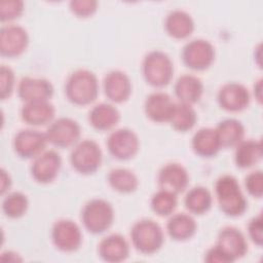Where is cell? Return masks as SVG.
I'll return each mask as SVG.
<instances>
[{
    "instance_id": "obj_36",
    "label": "cell",
    "mask_w": 263,
    "mask_h": 263,
    "mask_svg": "<svg viewBox=\"0 0 263 263\" xmlns=\"http://www.w3.org/2000/svg\"><path fill=\"white\" fill-rule=\"evenodd\" d=\"M247 191L255 196L261 197L263 194V175L261 171H254L250 173L245 180Z\"/></svg>"
},
{
    "instance_id": "obj_38",
    "label": "cell",
    "mask_w": 263,
    "mask_h": 263,
    "mask_svg": "<svg viewBox=\"0 0 263 263\" xmlns=\"http://www.w3.org/2000/svg\"><path fill=\"white\" fill-rule=\"evenodd\" d=\"M248 232L250 238L255 242L257 246L262 245L263 234H262V216L258 215L252 218L248 225Z\"/></svg>"
},
{
    "instance_id": "obj_10",
    "label": "cell",
    "mask_w": 263,
    "mask_h": 263,
    "mask_svg": "<svg viewBox=\"0 0 263 263\" xmlns=\"http://www.w3.org/2000/svg\"><path fill=\"white\" fill-rule=\"evenodd\" d=\"M107 147L115 158L127 160L137 154L140 142L138 136L132 129L118 128L109 135Z\"/></svg>"
},
{
    "instance_id": "obj_22",
    "label": "cell",
    "mask_w": 263,
    "mask_h": 263,
    "mask_svg": "<svg viewBox=\"0 0 263 263\" xmlns=\"http://www.w3.org/2000/svg\"><path fill=\"white\" fill-rule=\"evenodd\" d=\"M164 27L170 36L176 39H185L193 32L194 21L188 12L175 9L166 15Z\"/></svg>"
},
{
    "instance_id": "obj_15",
    "label": "cell",
    "mask_w": 263,
    "mask_h": 263,
    "mask_svg": "<svg viewBox=\"0 0 263 263\" xmlns=\"http://www.w3.org/2000/svg\"><path fill=\"white\" fill-rule=\"evenodd\" d=\"M17 95L25 102L49 101L53 95L51 82L45 78L25 76L17 85Z\"/></svg>"
},
{
    "instance_id": "obj_1",
    "label": "cell",
    "mask_w": 263,
    "mask_h": 263,
    "mask_svg": "<svg viewBox=\"0 0 263 263\" xmlns=\"http://www.w3.org/2000/svg\"><path fill=\"white\" fill-rule=\"evenodd\" d=\"M65 92L68 100L79 106L92 103L99 93V81L96 74L86 69H78L70 74L66 81Z\"/></svg>"
},
{
    "instance_id": "obj_41",
    "label": "cell",
    "mask_w": 263,
    "mask_h": 263,
    "mask_svg": "<svg viewBox=\"0 0 263 263\" xmlns=\"http://www.w3.org/2000/svg\"><path fill=\"white\" fill-rule=\"evenodd\" d=\"M261 88H262V79H259L254 85V92L259 102H261Z\"/></svg>"
},
{
    "instance_id": "obj_4",
    "label": "cell",
    "mask_w": 263,
    "mask_h": 263,
    "mask_svg": "<svg viewBox=\"0 0 263 263\" xmlns=\"http://www.w3.org/2000/svg\"><path fill=\"white\" fill-rule=\"evenodd\" d=\"M145 80L152 86L163 87L167 85L174 74V65L171 58L161 50L149 51L142 65Z\"/></svg>"
},
{
    "instance_id": "obj_5",
    "label": "cell",
    "mask_w": 263,
    "mask_h": 263,
    "mask_svg": "<svg viewBox=\"0 0 263 263\" xmlns=\"http://www.w3.org/2000/svg\"><path fill=\"white\" fill-rule=\"evenodd\" d=\"M81 219L84 227L93 234H99L113 223L114 210L111 203L102 198H93L87 201L81 212Z\"/></svg>"
},
{
    "instance_id": "obj_21",
    "label": "cell",
    "mask_w": 263,
    "mask_h": 263,
    "mask_svg": "<svg viewBox=\"0 0 263 263\" xmlns=\"http://www.w3.org/2000/svg\"><path fill=\"white\" fill-rule=\"evenodd\" d=\"M54 113V107L49 101H33L24 104L21 117L28 124L44 125L52 121Z\"/></svg>"
},
{
    "instance_id": "obj_28",
    "label": "cell",
    "mask_w": 263,
    "mask_h": 263,
    "mask_svg": "<svg viewBox=\"0 0 263 263\" xmlns=\"http://www.w3.org/2000/svg\"><path fill=\"white\" fill-rule=\"evenodd\" d=\"M221 147H233L242 141L245 135L243 124L235 118H227L219 122L215 128Z\"/></svg>"
},
{
    "instance_id": "obj_31",
    "label": "cell",
    "mask_w": 263,
    "mask_h": 263,
    "mask_svg": "<svg viewBox=\"0 0 263 263\" xmlns=\"http://www.w3.org/2000/svg\"><path fill=\"white\" fill-rule=\"evenodd\" d=\"M108 182L114 190L121 193L134 192L139 185V181L135 173L124 167L111 170L108 175Z\"/></svg>"
},
{
    "instance_id": "obj_23",
    "label": "cell",
    "mask_w": 263,
    "mask_h": 263,
    "mask_svg": "<svg viewBox=\"0 0 263 263\" xmlns=\"http://www.w3.org/2000/svg\"><path fill=\"white\" fill-rule=\"evenodd\" d=\"M203 92L202 81L192 74L181 75L175 83V93L182 103L193 104L199 101Z\"/></svg>"
},
{
    "instance_id": "obj_40",
    "label": "cell",
    "mask_w": 263,
    "mask_h": 263,
    "mask_svg": "<svg viewBox=\"0 0 263 263\" xmlns=\"http://www.w3.org/2000/svg\"><path fill=\"white\" fill-rule=\"evenodd\" d=\"M11 185V179L8 173L2 168L1 170V194H3Z\"/></svg>"
},
{
    "instance_id": "obj_12",
    "label": "cell",
    "mask_w": 263,
    "mask_h": 263,
    "mask_svg": "<svg viewBox=\"0 0 263 263\" xmlns=\"http://www.w3.org/2000/svg\"><path fill=\"white\" fill-rule=\"evenodd\" d=\"M29 43V35L25 28L18 25H7L0 30V52L13 58L22 54Z\"/></svg>"
},
{
    "instance_id": "obj_30",
    "label": "cell",
    "mask_w": 263,
    "mask_h": 263,
    "mask_svg": "<svg viewBox=\"0 0 263 263\" xmlns=\"http://www.w3.org/2000/svg\"><path fill=\"white\" fill-rule=\"evenodd\" d=\"M197 120V115L194 108L190 104L176 103L170 122L172 126L180 132L191 129Z\"/></svg>"
},
{
    "instance_id": "obj_27",
    "label": "cell",
    "mask_w": 263,
    "mask_h": 263,
    "mask_svg": "<svg viewBox=\"0 0 263 263\" xmlns=\"http://www.w3.org/2000/svg\"><path fill=\"white\" fill-rule=\"evenodd\" d=\"M262 157V144L260 141L242 140L236 145L234 161L238 167L248 168L255 165Z\"/></svg>"
},
{
    "instance_id": "obj_39",
    "label": "cell",
    "mask_w": 263,
    "mask_h": 263,
    "mask_svg": "<svg viewBox=\"0 0 263 263\" xmlns=\"http://www.w3.org/2000/svg\"><path fill=\"white\" fill-rule=\"evenodd\" d=\"M204 261L208 263H231V258L218 246H214L208 250L204 256Z\"/></svg>"
},
{
    "instance_id": "obj_26",
    "label": "cell",
    "mask_w": 263,
    "mask_h": 263,
    "mask_svg": "<svg viewBox=\"0 0 263 263\" xmlns=\"http://www.w3.org/2000/svg\"><path fill=\"white\" fill-rule=\"evenodd\" d=\"M120 119L116 107L108 103H101L92 107L88 114L89 123L99 130H108L114 127Z\"/></svg>"
},
{
    "instance_id": "obj_7",
    "label": "cell",
    "mask_w": 263,
    "mask_h": 263,
    "mask_svg": "<svg viewBox=\"0 0 263 263\" xmlns=\"http://www.w3.org/2000/svg\"><path fill=\"white\" fill-rule=\"evenodd\" d=\"M184 64L193 70L209 68L215 59V48L205 39H193L187 42L182 50Z\"/></svg>"
},
{
    "instance_id": "obj_2",
    "label": "cell",
    "mask_w": 263,
    "mask_h": 263,
    "mask_svg": "<svg viewBox=\"0 0 263 263\" xmlns=\"http://www.w3.org/2000/svg\"><path fill=\"white\" fill-rule=\"evenodd\" d=\"M215 192L219 206L224 214L230 217L243 214L248 202L235 177L231 175L219 177L215 184Z\"/></svg>"
},
{
    "instance_id": "obj_13",
    "label": "cell",
    "mask_w": 263,
    "mask_h": 263,
    "mask_svg": "<svg viewBox=\"0 0 263 263\" xmlns=\"http://www.w3.org/2000/svg\"><path fill=\"white\" fill-rule=\"evenodd\" d=\"M61 165L60 154L54 150H48L35 157L31 165V174L34 180L39 183H50L58 176Z\"/></svg>"
},
{
    "instance_id": "obj_33",
    "label": "cell",
    "mask_w": 263,
    "mask_h": 263,
    "mask_svg": "<svg viewBox=\"0 0 263 263\" xmlns=\"http://www.w3.org/2000/svg\"><path fill=\"white\" fill-rule=\"evenodd\" d=\"M28 205V197L20 191L9 193L2 201V210L4 214L12 219L22 217L27 212Z\"/></svg>"
},
{
    "instance_id": "obj_20",
    "label": "cell",
    "mask_w": 263,
    "mask_h": 263,
    "mask_svg": "<svg viewBox=\"0 0 263 263\" xmlns=\"http://www.w3.org/2000/svg\"><path fill=\"white\" fill-rule=\"evenodd\" d=\"M98 251L104 261L117 263L124 261L128 257L129 245L122 235L113 233L100 241Z\"/></svg>"
},
{
    "instance_id": "obj_35",
    "label": "cell",
    "mask_w": 263,
    "mask_h": 263,
    "mask_svg": "<svg viewBox=\"0 0 263 263\" xmlns=\"http://www.w3.org/2000/svg\"><path fill=\"white\" fill-rule=\"evenodd\" d=\"M14 87V73L12 69L6 65L0 68V97L2 100L9 98Z\"/></svg>"
},
{
    "instance_id": "obj_9",
    "label": "cell",
    "mask_w": 263,
    "mask_h": 263,
    "mask_svg": "<svg viewBox=\"0 0 263 263\" xmlns=\"http://www.w3.org/2000/svg\"><path fill=\"white\" fill-rule=\"evenodd\" d=\"M51 237L57 249L63 252H74L79 249L82 242L79 226L69 219H61L53 224Z\"/></svg>"
},
{
    "instance_id": "obj_3",
    "label": "cell",
    "mask_w": 263,
    "mask_h": 263,
    "mask_svg": "<svg viewBox=\"0 0 263 263\" xmlns=\"http://www.w3.org/2000/svg\"><path fill=\"white\" fill-rule=\"evenodd\" d=\"M130 238L136 250L146 255L156 253L164 241L162 228L151 219L137 221L130 229Z\"/></svg>"
},
{
    "instance_id": "obj_24",
    "label": "cell",
    "mask_w": 263,
    "mask_h": 263,
    "mask_svg": "<svg viewBox=\"0 0 263 263\" xmlns=\"http://www.w3.org/2000/svg\"><path fill=\"white\" fill-rule=\"evenodd\" d=\"M192 148L194 152L202 157L216 155L222 148L216 129L212 127H201L192 137Z\"/></svg>"
},
{
    "instance_id": "obj_17",
    "label": "cell",
    "mask_w": 263,
    "mask_h": 263,
    "mask_svg": "<svg viewBox=\"0 0 263 263\" xmlns=\"http://www.w3.org/2000/svg\"><path fill=\"white\" fill-rule=\"evenodd\" d=\"M216 245H218L233 262L243 257L248 251V243L243 233L232 226H227L220 230Z\"/></svg>"
},
{
    "instance_id": "obj_25",
    "label": "cell",
    "mask_w": 263,
    "mask_h": 263,
    "mask_svg": "<svg viewBox=\"0 0 263 263\" xmlns=\"http://www.w3.org/2000/svg\"><path fill=\"white\" fill-rule=\"evenodd\" d=\"M196 227L197 225L193 217L186 213L173 215L166 223L168 235L178 241H184L191 238L196 232Z\"/></svg>"
},
{
    "instance_id": "obj_18",
    "label": "cell",
    "mask_w": 263,
    "mask_h": 263,
    "mask_svg": "<svg viewBox=\"0 0 263 263\" xmlns=\"http://www.w3.org/2000/svg\"><path fill=\"white\" fill-rule=\"evenodd\" d=\"M104 90L107 98L114 103L125 102L132 93L129 77L120 70L110 71L104 78Z\"/></svg>"
},
{
    "instance_id": "obj_19",
    "label": "cell",
    "mask_w": 263,
    "mask_h": 263,
    "mask_svg": "<svg viewBox=\"0 0 263 263\" xmlns=\"http://www.w3.org/2000/svg\"><path fill=\"white\" fill-rule=\"evenodd\" d=\"M175 104L172 98L162 91H155L150 93L144 104L146 115L155 122L170 121Z\"/></svg>"
},
{
    "instance_id": "obj_29",
    "label": "cell",
    "mask_w": 263,
    "mask_h": 263,
    "mask_svg": "<svg viewBox=\"0 0 263 263\" xmlns=\"http://www.w3.org/2000/svg\"><path fill=\"white\" fill-rule=\"evenodd\" d=\"M212 194L208 188L196 186L191 188L184 199L186 209L193 214H203L208 212L212 205Z\"/></svg>"
},
{
    "instance_id": "obj_6",
    "label": "cell",
    "mask_w": 263,
    "mask_h": 263,
    "mask_svg": "<svg viewBox=\"0 0 263 263\" xmlns=\"http://www.w3.org/2000/svg\"><path fill=\"white\" fill-rule=\"evenodd\" d=\"M102 150L93 140H82L78 142L70 154L72 167L80 174L89 175L95 173L102 163Z\"/></svg>"
},
{
    "instance_id": "obj_32",
    "label": "cell",
    "mask_w": 263,
    "mask_h": 263,
    "mask_svg": "<svg viewBox=\"0 0 263 263\" xmlns=\"http://www.w3.org/2000/svg\"><path fill=\"white\" fill-rule=\"evenodd\" d=\"M177 203V194L164 189H160L155 192L152 195L150 202L153 212L159 216L171 215L175 211Z\"/></svg>"
},
{
    "instance_id": "obj_11",
    "label": "cell",
    "mask_w": 263,
    "mask_h": 263,
    "mask_svg": "<svg viewBox=\"0 0 263 263\" xmlns=\"http://www.w3.org/2000/svg\"><path fill=\"white\" fill-rule=\"evenodd\" d=\"M47 142L45 134L37 129L26 128L14 136L13 149L22 158H35L43 152Z\"/></svg>"
},
{
    "instance_id": "obj_8",
    "label": "cell",
    "mask_w": 263,
    "mask_h": 263,
    "mask_svg": "<svg viewBox=\"0 0 263 263\" xmlns=\"http://www.w3.org/2000/svg\"><path fill=\"white\" fill-rule=\"evenodd\" d=\"M79 123L69 117H60L50 122L46 129V138L49 143L57 147L67 148L77 144L80 137Z\"/></svg>"
},
{
    "instance_id": "obj_14",
    "label": "cell",
    "mask_w": 263,
    "mask_h": 263,
    "mask_svg": "<svg viewBox=\"0 0 263 263\" xmlns=\"http://www.w3.org/2000/svg\"><path fill=\"white\" fill-rule=\"evenodd\" d=\"M218 102L224 110L238 112L249 106L250 92L241 83L228 82L220 88L218 92Z\"/></svg>"
},
{
    "instance_id": "obj_16",
    "label": "cell",
    "mask_w": 263,
    "mask_h": 263,
    "mask_svg": "<svg viewBox=\"0 0 263 263\" xmlns=\"http://www.w3.org/2000/svg\"><path fill=\"white\" fill-rule=\"evenodd\" d=\"M157 181L160 189L179 194L187 188L189 175L183 165L180 163L172 162L163 165L160 168Z\"/></svg>"
},
{
    "instance_id": "obj_34",
    "label": "cell",
    "mask_w": 263,
    "mask_h": 263,
    "mask_svg": "<svg viewBox=\"0 0 263 263\" xmlns=\"http://www.w3.org/2000/svg\"><path fill=\"white\" fill-rule=\"evenodd\" d=\"M24 11V2L21 0H5L0 2V20L2 22L12 21Z\"/></svg>"
},
{
    "instance_id": "obj_37",
    "label": "cell",
    "mask_w": 263,
    "mask_h": 263,
    "mask_svg": "<svg viewBox=\"0 0 263 263\" xmlns=\"http://www.w3.org/2000/svg\"><path fill=\"white\" fill-rule=\"evenodd\" d=\"M98 7V2L95 0H72L70 2L71 11L78 16L91 15Z\"/></svg>"
}]
</instances>
